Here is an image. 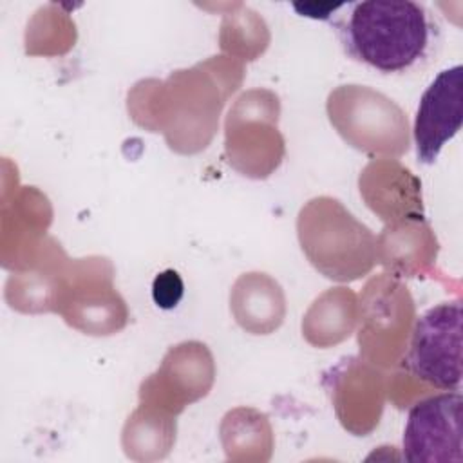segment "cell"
<instances>
[{
	"label": "cell",
	"instance_id": "6da1fadb",
	"mask_svg": "<svg viewBox=\"0 0 463 463\" xmlns=\"http://www.w3.org/2000/svg\"><path fill=\"white\" fill-rule=\"evenodd\" d=\"M342 9L335 27L344 51L382 74L421 67L439 43V25L423 4L364 0Z\"/></svg>",
	"mask_w": 463,
	"mask_h": 463
},
{
	"label": "cell",
	"instance_id": "7a4b0ae2",
	"mask_svg": "<svg viewBox=\"0 0 463 463\" xmlns=\"http://www.w3.org/2000/svg\"><path fill=\"white\" fill-rule=\"evenodd\" d=\"M298 239L309 262L335 280H354L374 264V235L336 199L309 201L298 215Z\"/></svg>",
	"mask_w": 463,
	"mask_h": 463
},
{
	"label": "cell",
	"instance_id": "3957f363",
	"mask_svg": "<svg viewBox=\"0 0 463 463\" xmlns=\"http://www.w3.org/2000/svg\"><path fill=\"white\" fill-rule=\"evenodd\" d=\"M402 367L420 382L458 391L461 383V304L441 302L414 324Z\"/></svg>",
	"mask_w": 463,
	"mask_h": 463
},
{
	"label": "cell",
	"instance_id": "277c9868",
	"mask_svg": "<svg viewBox=\"0 0 463 463\" xmlns=\"http://www.w3.org/2000/svg\"><path fill=\"white\" fill-rule=\"evenodd\" d=\"M461 405L458 391L416 402L403 430V456L412 463H461Z\"/></svg>",
	"mask_w": 463,
	"mask_h": 463
},
{
	"label": "cell",
	"instance_id": "5b68a950",
	"mask_svg": "<svg viewBox=\"0 0 463 463\" xmlns=\"http://www.w3.org/2000/svg\"><path fill=\"white\" fill-rule=\"evenodd\" d=\"M338 94L349 101L351 116L331 118V123L353 146L373 154L407 152V119L391 99L356 85L338 89Z\"/></svg>",
	"mask_w": 463,
	"mask_h": 463
},
{
	"label": "cell",
	"instance_id": "8992f818",
	"mask_svg": "<svg viewBox=\"0 0 463 463\" xmlns=\"http://www.w3.org/2000/svg\"><path fill=\"white\" fill-rule=\"evenodd\" d=\"M461 76L459 63L443 69L421 94L414 118V145L423 165H432L443 145L461 128Z\"/></svg>",
	"mask_w": 463,
	"mask_h": 463
},
{
	"label": "cell",
	"instance_id": "52a82bcc",
	"mask_svg": "<svg viewBox=\"0 0 463 463\" xmlns=\"http://www.w3.org/2000/svg\"><path fill=\"white\" fill-rule=\"evenodd\" d=\"M184 293L183 279L174 269L161 271L152 282V298L161 309H172L179 304Z\"/></svg>",
	"mask_w": 463,
	"mask_h": 463
},
{
	"label": "cell",
	"instance_id": "ba28073f",
	"mask_svg": "<svg viewBox=\"0 0 463 463\" xmlns=\"http://www.w3.org/2000/svg\"><path fill=\"white\" fill-rule=\"evenodd\" d=\"M344 4H293V9L300 13V16L327 20L333 13L340 11Z\"/></svg>",
	"mask_w": 463,
	"mask_h": 463
}]
</instances>
